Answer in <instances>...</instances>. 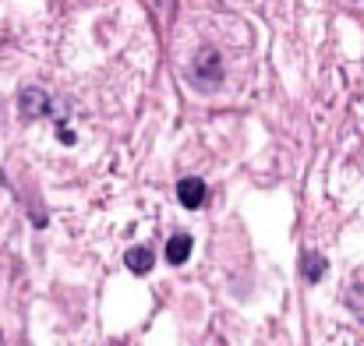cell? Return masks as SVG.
Segmentation results:
<instances>
[{
	"label": "cell",
	"instance_id": "cell-1",
	"mask_svg": "<svg viewBox=\"0 0 364 346\" xmlns=\"http://www.w3.org/2000/svg\"><path fill=\"white\" fill-rule=\"evenodd\" d=\"M220 75H223V60H220V53H216L213 46H205V50L195 57L191 82H195L198 89H213V85H220Z\"/></svg>",
	"mask_w": 364,
	"mask_h": 346
},
{
	"label": "cell",
	"instance_id": "cell-5",
	"mask_svg": "<svg viewBox=\"0 0 364 346\" xmlns=\"http://www.w3.org/2000/svg\"><path fill=\"white\" fill-rule=\"evenodd\" d=\"M191 244H195V240H191L188 233H173V237L166 240V251H163L166 261H170V265H184L188 254H191Z\"/></svg>",
	"mask_w": 364,
	"mask_h": 346
},
{
	"label": "cell",
	"instance_id": "cell-4",
	"mask_svg": "<svg viewBox=\"0 0 364 346\" xmlns=\"http://www.w3.org/2000/svg\"><path fill=\"white\" fill-rule=\"evenodd\" d=\"M124 265H127L134 276H149L152 265H156V251H152V247H131V251L124 254Z\"/></svg>",
	"mask_w": 364,
	"mask_h": 346
},
{
	"label": "cell",
	"instance_id": "cell-7",
	"mask_svg": "<svg viewBox=\"0 0 364 346\" xmlns=\"http://www.w3.org/2000/svg\"><path fill=\"white\" fill-rule=\"evenodd\" d=\"M347 308L358 315V322H364V286H350L347 290Z\"/></svg>",
	"mask_w": 364,
	"mask_h": 346
},
{
	"label": "cell",
	"instance_id": "cell-6",
	"mask_svg": "<svg viewBox=\"0 0 364 346\" xmlns=\"http://www.w3.org/2000/svg\"><path fill=\"white\" fill-rule=\"evenodd\" d=\"M326 269H329V261H326L318 251H304V279H308V283H318Z\"/></svg>",
	"mask_w": 364,
	"mask_h": 346
},
{
	"label": "cell",
	"instance_id": "cell-2",
	"mask_svg": "<svg viewBox=\"0 0 364 346\" xmlns=\"http://www.w3.org/2000/svg\"><path fill=\"white\" fill-rule=\"evenodd\" d=\"M205 198H209L205 180H198V177H184V180H177V202H181L184 209H202Z\"/></svg>",
	"mask_w": 364,
	"mask_h": 346
},
{
	"label": "cell",
	"instance_id": "cell-3",
	"mask_svg": "<svg viewBox=\"0 0 364 346\" xmlns=\"http://www.w3.org/2000/svg\"><path fill=\"white\" fill-rule=\"evenodd\" d=\"M18 110L25 120H36V117H46L50 114V96L43 92V89H25L21 96H18Z\"/></svg>",
	"mask_w": 364,
	"mask_h": 346
}]
</instances>
